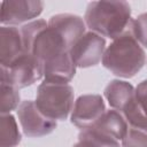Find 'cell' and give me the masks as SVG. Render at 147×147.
<instances>
[{"instance_id":"cell-20","label":"cell","mask_w":147,"mask_h":147,"mask_svg":"<svg viewBox=\"0 0 147 147\" xmlns=\"http://www.w3.org/2000/svg\"><path fill=\"white\" fill-rule=\"evenodd\" d=\"M136 40L145 48H147V13L138 15L131 20L129 25Z\"/></svg>"},{"instance_id":"cell-7","label":"cell","mask_w":147,"mask_h":147,"mask_svg":"<svg viewBox=\"0 0 147 147\" xmlns=\"http://www.w3.org/2000/svg\"><path fill=\"white\" fill-rule=\"evenodd\" d=\"M44 9L39 0H7L1 2V24L16 26L34 21Z\"/></svg>"},{"instance_id":"cell-21","label":"cell","mask_w":147,"mask_h":147,"mask_svg":"<svg viewBox=\"0 0 147 147\" xmlns=\"http://www.w3.org/2000/svg\"><path fill=\"white\" fill-rule=\"evenodd\" d=\"M122 147H147V130L129 126L122 139Z\"/></svg>"},{"instance_id":"cell-10","label":"cell","mask_w":147,"mask_h":147,"mask_svg":"<svg viewBox=\"0 0 147 147\" xmlns=\"http://www.w3.org/2000/svg\"><path fill=\"white\" fill-rule=\"evenodd\" d=\"M67 52L69 51L63 39L48 26L37 36L32 46V54L42 63H46Z\"/></svg>"},{"instance_id":"cell-15","label":"cell","mask_w":147,"mask_h":147,"mask_svg":"<svg viewBox=\"0 0 147 147\" xmlns=\"http://www.w3.org/2000/svg\"><path fill=\"white\" fill-rule=\"evenodd\" d=\"M78 142L83 147H122L117 139L94 127L80 130L78 133Z\"/></svg>"},{"instance_id":"cell-4","label":"cell","mask_w":147,"mask_h":147,"mask_svg":"<svg viewBox=\"0 0 147 147\" xmlns=\"http://www.w3.org/2000/svg\"><path fill=\"white\" fill-rule=\"evenodd\" d=\"M44 76V63L32 53H23L9 67H1V83L24 88Z\"/></svg>"},{"instance_id":"cell-18","label":"cell","mask_w":147,"mask_h":147,"mask_svg":"<svg viewBox=\"0 0 147 147\" xmlns=\"http://www.w3.org/2000/svg\"><path fill=\"white\" fill-rule=\"evenodd\" d=\"M122 114L124 115L126 122L129 123V126L147 130V116L144 113V110L141 109L140 105L138 103L136 96L125 107V109L122 111Z\"/></svg>"},{"instance_id":"cell-9","label":"cell","mask_w":147,"mask_h":147,"mask_svg":"<svg viewBox=\"0 0 147 147\" xmlns=\"http://www.w3.org/2000/svg\"><path fill=\"white\" fill-rule=\"evenodd\" d=\"M48 28L54 30L64 41L68 51L76 41L86 33V24L83 17L76 14L61 13L53 15L48 20Z\"/></svg>"},{"instance_id":"cell-22","label":"cell","mask_w":147,"mask_h":147,"mask_svg":"<svg viewBox=\"0 0 147 147\" xmlns=\"http://www.w3.org/2000/svg\"><path fill=\"white\" fill-rule=\"evenodd\" d=\"M136 99L147 116V79L140 82L136 87Z\"/></svg>"},{"instance_id":"cell-5","label":"cell","mask_w":147,"mask_h":147,"mask_svg":"<svg viewBox=\"0 0 147 147\" xmlns=\"http://www.w3.org/2000/svg\"><path fill=\"white\" fill-rule=\"evenodd\" d=\"M18 122L23 133L30 138H39L52 133L56 129V121L45 116L36 105V101L24 100L16 109Z\"/></svg>"},{"instance_id":"cell-8","label":"cell","mask_w":147,"mask_h":147,"mask_svg":"<svg viewBox=\"0 0 147 147\" xmlns=\"http://www.w3.org/2000/svg\"><path fill=\"white\" fill-rule=\"evenodd\" d=\"M106 106L100 94H84L75 101L70 114L71 123L79 129L93 126L105 114Z\"/></svg>"},{"instance_id":"cell-12","label":"cell","mask_w":147,"mask_h":147,"mask_svg":"<svg viewBox=\"0 0 147 147\" xmlns=\"http://www.w3.org/2000/svg\"><path fill=\"white\" fill-rule=\"evenodd\" d=\"M76 65L67 52L46 63H44V77L46 82L68 84L76 74Z\"/></svg>"},{"instance_id":"cell-6","label":"cell","mask_w":147,"mask_h":147,"mask_svg":"<svg viewBox=\"0 0 147 147\" xmlns=\"http://www.w3.org/2000/svg\"><path fill=\"white\" fill-rule=\"evenodd\" d=\"M105 51L106 39L95 32L88 31L76 41L69 53L77 68H90L102 61Z\"/></svg>"},{"instance_id":"cell-19","label":"cell","mask_w":147,"mask_h":147,"mask_svg":"<svg viewBox=\"0 0 147 147\" xmlns=\"http://www.w3.org/2000/svg\"><path fill=\"white\" fill-rule=\"evenodd\" d=\"M21 105L18 88L10 84L1 83V114H10Z\"/></svg>"},{"instance_id":"cell-11","label":"cell","mask_w":147,"mask_h":147,"mask_svg":"<svg viewBox=\"0 0 147 147\" xmlns=\"http://www.w3.org/2000/svg\"><path fill=\"white\" fill-rule=\"evenodd\" d=\"M24 52L21 30L17 26L2 25L0 28V63L9 67Z\"/></svg>"},{"instance_id":"cell-23","label":"cell","mask_w":147,"mask_h":147,"mask_svg":"<svg viewBox=\"0 0 147 147\" xmlns=\"http://www.w3.org/2000/svg\"><path fill=\"white\" fill-rule=\"evenodd\" d=\"M72 147H83V146H82V145H80L79 142H77V144H75V145H74Z\"/></svg>"},{"instance_id":"cell-17","label":"cell","mask_w":147,"mask_h":147,"mask_svg":"<svg viewBox=\"0 0 147 147\" xmlns=\"http://www.w3.org/2000/svg\"><path fill=\"white\" fill-rule=\"evenodd\" d=\"M47 26H48V22H46L42 18H39V20L31 21L26 24H23L20 28L25 53H32V46L37 36Z\"/></svg>"},{"instance_id":"cell-3","label":"cell","mask_w":147,"mask_h":147,"mask_svg":"<svg viewBox=\"0 0 147 147\" xmlns=\"http://www.w3.org/2000/svg\"><path fill=\"white\" fill-rule=\"evenodd\" d=\"M74 101V87L69 84L44 80L37 87L36 105L39 110L51 119H67L72 111Z\"/></svg>"},{"instance_id":"cell-1","label":"cell","mask_w":147,"mask_h":147,"mask_svg":"<svg viewBox=\"0 0 147 147\" xmlns=\"http://www.w3.org/2000/svg\"><path fill=\"white\" fill-rule=\"evenodd\" d=\"M84 21L90 31L114 40L129 28L131 6L126 1H92L86 7Z\"/></svg>"},{"instance_id":"cell-2","label":"cell","mask_w":147,"mask_h":147,"mask_svg":"<svg viewBox=\"0 0 147 147\" xmlns=\"http://www.w3.org/2000/svg\"><path fill=\"white\" fill-rule=\"evenodd\" d=\"M146 53L136 40L130 28L106 48L102 65L113 75L122 78L134 77L146 63Z\"/></svg>"},{"instance_id":"cell-16","label":"cell","mask_w":147,"mask_h":147,"mask_svg":"<svg viewBox=\"0 0 147 147\" xmlns=\"http://www.w3.org/2000/svg\"><path fill=\"white\" fill-rule=\"evenodd\" d=\"M0 147H16L21 142V133L15 117L11 114H1L0 119Z\"/></svg>"},{"instance_id":"cell-14","label":"cell","mask_w":147,"mask_h":147,"mask_svg":"<svg viewBox=\"0 0 147 147\" xmlns=\"http://www.w3.org/2000/svg\"><path fill=\"white\" fill-rule=\"evenodd\" d=\"M91 127H94L115 139L118 141L125 137L127 129H129V123L126 122L124 115L116 110V109H109L106 110L105 114L99 118V121Z\"/></svg>"},{"instance_id":"cell-13","label":"cell","mask_w":147,"mask_h":147,"mask_svg":"<svg viewBox=\"0 0 147 147\" xmlns=\"http://www.w3.org/2000/svg\"><path fill=\"white\" fill-rule=\"evenodd\" d=\"M103 95L113 109L122 113L125 107L134 99L136 88L129 82L113 79L105 87Z\"/></svg>"}]
</instances>
